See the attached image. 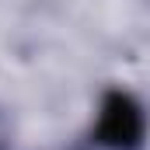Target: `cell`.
Segmentation results:
<instances>
[{"mask_svg":"<svg viewBox=\"0 0 150 150\" xmlns=\"http://www.w3.org/2000/svg\"><path fill=\"white\" fill-rule=\"evenodd\" d=\"M7 147V133H4V122H0V150Z\"/></svg>","mask_w":150,"mask_h":150,"instance_id":"6da1fadb","label":"cell"}]
</instances>
